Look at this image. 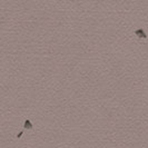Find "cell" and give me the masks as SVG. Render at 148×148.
<instances>
[{
    "mask_svg": "<svg viewBox=\"0 0 148 148\" xmlns=\"http://www.w3.org/2000/svg\"><path fill=\"white\" fill-rule=\"evenodd\" d=\"M135 35L137 36L138 38H142V39H146L147 38V35L145 32V30L143 28H139V29H136L135 30Z\"/></svg>",
    "mask_w": 148,
    "mask_h": 148,
    "instance_id": "cell-1",
    "label": "cell"
},
{
    "mask_svg": "<svg viewBox=\"0 0 148 148\" xmlns=\"http://www.w3.org/2000/svg\"><path fill=\"white\" fill-rule=\"evenodd\" d=\"M23 128H25V129H27V130H32L33 125L31 124V121L27 119V120H25V123H23Z\"/></svg>",
    "mask_w": 148,
    "mask_h": 148,
    "instance_id": "cell-2",
    "label": "cell"
},
{
    "mask_svg": "<svg viewBox=\"0 0 148 148\" xmlns=\"http://www.w3.org/2000/svg\"><path fill=\"white\" fill-rule=\"evenodd\" d=\"M21 135H22V132H21V133H19L18 135H17V138H20V137H21Z\"/></svg>",
    "mask_w": 148,
    "mask_h": 148,
    "instance_id": "cell-3",
    "label": "cell"
}]
</instances>
